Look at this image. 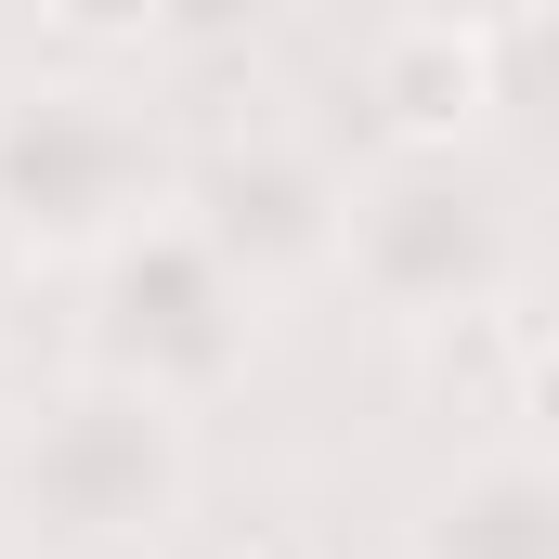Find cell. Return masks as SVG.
<instances>
[{
    "label": "cell",
    "mask_w": 559,
    "mask_h": 559,
    "mask_svg": "<svg viewBox=\"0 0 559 559\" xmlns=\"http://www.w3.org/2000/svg\"><path fill=\"white\" fill-rule=\"evenodd\" d=\"M404 559H559V455L495 442V455L442 468L404 521Z\"/></svg>",
    "instance_id": "obj_7"
},
{
    "label": "cell",
    "mask_w": 559,
    "mask_h": 559,
    "mask_svg": "<svg viewBox=\"0 0 559 559\" xmlns=\"http://www.w3.org/2000/svg\"><path fill=\"white\" fill-rule=\"evenodd\" d=\"M248 559H325V547H312V534H261Z\"/></svg>",
    "instance_id": "obj_10"
},
{
    "label": "cell",
    "mask_w": 559,
    "mask_h": 559,
    "mask_svg": "<svg viewBox=\"0 0 559 559\" xmlns=\"http://www.w3.org/2000/svg\"><path fill=\"white\" fill-rule=\"evenodd\" d=\"M338 274L365 286L391 325H495L521 286V209L468 143L429 156H365L352 169V235Z\"/></svg>",
    "instance_id": "obj_4"
},
{
    "label": "cell",
    "mask_w": 559,
    "mask_h": 559,
    "mask_svg": "<svg viewBox=\"0 0 559 559\" xmlns=\"http://www.w3.org/2000/svg\"><path fill=\"white\" fill-rule=\"evenodd\" d=\"M169 209L261 286H299V274H338V235H352V169L338 143L299 131V118H235V131L182 143V182Z\"/></svg>",
    "instance_id": "obj_5"
},
{
    "label": "cell",
    "mask_w": 559,
    "mask_h": 559,
    "mask_svg": "<svg viewBox=\"0 0 559 559\" xmlns=\"http://www.w3.org/2000/svg\"><path fill=\"white\" fill-rule=\"evenodd\" d=\"M26 286H39V261H26V235H13V222H0V312H13V299H26Z\"/></svg>",
    "instance_id": "obj_9"
},
{
    "label": "cell",
    "mask_w": 559,
    "mask_h": 559,
    "mask_svg": "<svg viewBox=\"0 0 559 559\" xmlns=\"http://www.w3.org/2000/svg\"><path fill=\"white\" fill-rule=\"evenodd\" d=\"M79 378H118L169 417H209L248 365H261V286L235 274L182 209H156L143 235L79 261V325H66Z\"/></svg>",
    "instance_id": "obj_3"
},
{
    "label": "cell",
    "mask_w": 559,
    "mask_h": 559,
    "mask_svg": "<svg viewBox=\"0 0 559 559\" xmlns=\"http://www.w3.org/2000/svg\"><path fill=\"white\" fill-rule=\"evenodd\" d=\"M508 417H534V455H559V325L521 338V378H508Z\"/></svg>",
    "instance_id": "obj_8"
},
{
    "label": "cell",
    "mask_w": 559,
    "mask_h": 559,
    "mask_svg": "<svg viewBox=\"0 0 559 559\" xmlns=\"http://www.w3.org/2000/svg\"><path fill=\"white\" fill-rule=\"evenodd\" d=\"M352 79H365V131H378V156H429V143H455L481 105H495V26L391 13V26H365Z\"/></svg>",
    "instance_id": "obj_6"
},
{
    "label": "cell",
    "mask_w": 559,
    "mask_h": 559,
    "mask_svg": "<svg viewBox=\"0 0 559 559\" xmlns=\"http://www.w3.org/2000/svg\"><path fill=\"white\" fill-rule=\"evenodd\" d=\"M182 182V143L156 131L131 79L105 66H26L0 79V222L26 235V261H92L143 235Z\"/></svg>",
    "instance_id": "obj_2"
},
{
    "label": "cell",
    "mask_w": 559,
    "mask_h": 559,
    "mask_svg": "<svg viewBox=\"0 0 559 559\" xmlns=\"http://www.w3.org/2000/svg\"><path fill=\"white\" fill-rule=\"evenodd\" d=\"M195 495V417L143 404L118 378H52L0 417V521L39 559H131Z\"/></svg>",
    "instance_id": "obj_1"
}]
</instances>
